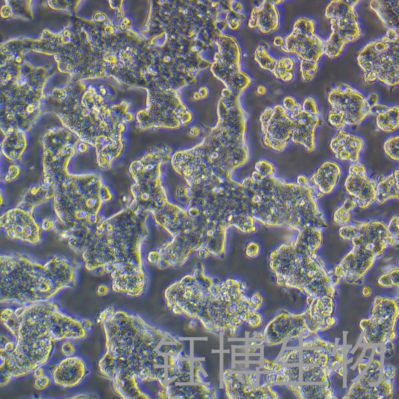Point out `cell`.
Instances as JSON below:
<instances>
[{
  "label": "cell",
  "mask_w": 399,
  "mask_h": 399,
  "mask_svg": "<svg viewBox=\"0 0 399 399\" xmlns=\"http://www.w3.org/2000/svg\"><path fill=\"white\" fill-rule=\"evenodd\" d=\"M295 61L289 56H284L277 60V68L275 76L284 82H289L295 77Z\"/></svg>",
  "instance_id": "21"
},
{
  "label": "cell",
  "mask_w": 399,
  "mask_h": 399,
  "mask_svg": "<svg viewBox=\"0 0 399 399\" xmlns=\"http://www.w3.org/2000/svg\"><path fill=\"white\" fill-rule=\"evenodd\" d=\"M397 336V334L396 331L393 330L388 334L387 341H393V340H395Z\"/></svg>",
  "instance_id": "46"
},
{
  "label": "cell",
  "mask_w": 399,
  "mask_h": 399,
  "mask_svg": "<svg viewBox=\"0 0 399 399\" xmlns=\"http://www.w3.org/2000/svg\"><path fill=\"white\" fill-rule=\"evenodd\" d=\"M384 358L392 357L395 353V345L392 341H386L384 344Z\"/></svg>",
  "instance_id": "35"
},
{
  "label": "cell",
  "mask_w": 399,
  "mask_h": 399,
  "mask_svg": "<svg viewBox=\"0 0 399 399\" xmlns=\"http://www.w3.org/2000/svg\"><path fill=\"white\" fill-rule=\"evenodd\" d=\"M104 186L102 178L97 173H68L56 185L55 205L96 207L101 203Z\"/></svg>",
  "instance_id": "6"
},
{
  "label": "cell",
  "mask_w": 399,
  "mask_h": 399,
  "mask_svg": "<svg viewBox=\"0 0 399 399\" xmlns=\"http://www.w3.org/2000/svg\"><path fill=\"white\" fill-rule=\"evenodd\" d=\"M231 94V90L228 88L224 89L221 92V95L224 97H227Z\"/></svg>",
  "instance_id": "49"
},
{
  "label": "cell",
  "mask_w": 399,
  "mask_h": 399,
  "mask_svg": "<svg viewBox=\"0 0 399 399\" xmlns=\"http://www.w3.org/2000/svg\"><path fill=\"white\" fill-rule=\"evenodd\" d=\"M327 100L331 109L344 115L346 125H358L371 114L366 97L346 83L331 88L328 93Z\"/></svg>",
  "instance_id": "8"
},
{
  "label": "cell",
  "mask_w": 399,
  "mask_h": 399,
  "mask_svg": "<svg viewBox=\"0 0 399 399\" xmlns=\"http://www.w3.org/2000/svg\"><path fill=\"white\" fill-rule=\"evenodd\" d=\"M26 133L20 129H12L3 134L1 152L7 160L17 162L22 157L27 146Z\"/></svg>",
  "instance_id": "14"
},
{
  "label": "cell",
  "mask_w": 399,
  "mask_h": 399,
  "mask_svg": "<svg viewBox=\"0 0 399 399\" xmlns=\"http://www.w3.org/2000/svg\"><path fill=\"white\" fill-rule=\"evenodd\" d=\"M294 120L291 141L303 146L309 153L316 148V130L321 122L320 115H314L302 110Z\"/></svg>",
  "instance_id": "13"
},
{
  "label": "cell",
  "mask_w": 399,
  "mask_h": 399,
  "mask_svg": "<svg viewBox=\"0 0 399 399\" xmlns=\"http://www.w3.org/2000/svg\"><path fill=\"white\" fill-rule=\"evenodd\" d=\"M327 121L331 126L338 131L343 130L346 126L344 115L333 109L328 113Z\"/></svg>",
  "instance_id": "26"
},
{
  "label": "cell",
  "mask_w": 399,
  "mask_h": 399,
  "mask_svg": "<svg viewBox=\"0 0 399 399\" xmlns=\"http://www.w3.org/2000/svg\"><path fill=\"white\" fill-rule=\"evenodd\" d=\"M388 233L390 236L399 238V216L394 215L387 225Z\"/></svg>",
  "instance_id": "29"
},
{
  "label": "cell",
  "mask_w": 399,
  "mask_h": 399,
  "mask_svg": "<svg viewBox=\"0 0 399 399\" xmlns=\"http://www.w3.org/2000/svg\"><path fill=\"white\" fill-rule=\"evenodd\" d=\"M365 146L364 139L341 130L335 134L329 143L330 148L336 158L353 164L359 162Z\"/></svg>",
  "instance_id": "12"
},
{
  "label": "cell",
  "mask_w": 399,
  "mask_h": 399,
  "mask_svg": "<svg viewBox=\"0 0 399 399\" xmlns=\"http://www.w3.org/2000/svg\"><path fill=\"white\" fill-rule=\"evenodd\" d=\"M61 352L65 357L73 356L76 352V345L72 342L67 341L61 345Z\"/></svg>",
  "instance_id": "33"
},
{
  "label": "cell",
  "mask_w": 399,
  "mask_h": 399,
  "mask_svg": "<svg viewBox=\"0 0 399 399\" xmlns=\"http://www.w3.org/2000/svg\"><path fill=\"white\" fill-rule=\"evenodd\" d=\"M399 107L398 105L389 106L385 113L376 117V124L379 129L385 133H392L399 128Z\"/></svg>",
  "instance_id": "20"
},
{
  "label": "cell",
  "mask_w": 399,
  "mask_h": 399,
  "mask_svg": "<svg viewBox=\"0 0 399 399\" xmlns=\"http://www.w3.org/2000/svg\"><path fill=\"white\" fill-rule=\"evenodd\" d=\"M368 6L388 29L399 31V0H373Z\"/></svg>",
  "instance_id": "15"
},
{
  "label": "cell",
  "mask_w": 399,
  "mask_h": 399,
  "mask_svg": "<svg viewBox=\"0 0 399 399\" xmlns=\"http://www.w3.org/2000/svg\"><path fill=\"white\" fill-rule=\"evenodd\" d=\"M399 137L394 136L387 139L383 144V149L387 156L394 161H399Z\"/></svg>",
  "instance_id": "25"
},
{
  "label": "cell",
  "mask_w": 399,
  "mask_h": 399,
  "mask_svg": "<svg viewBox=\"0 0 399 399\" xmlns=\"http://www.w3.org/2000/svg\"><path fill=\"white\" fill-rule=\"evenodd\" d=\"M396 367L392 364H387L383 366L382 373V377L388 379L392 380L396 376Z\"/></svg>",
  "instance_id": "34"
},
{
  "label": "cell",
  "mask_w": 399,
  "mask_h": 399,
  "mask_svg": "<svg viewBox=\"0 0 399 399\" xmlns=\"http://www.w3.org/2000/svg\"><path fill=\"white\" fill-rule=\"evenodd\" d=\"M322 229L308 227L300 231L294 245L283 248V277L288 285L312 298H333L335 288L323 261L317 255L323 243Z\"/></svg>",
  "instance_id": "3"
},
{
  "label": "cell",
  "mask_w": 399,
  "mask_h": 399,
  "mask_svg": "<svg viewBox=\"0 0 399 399\" xmlns=\"http://www.w3.org/2000/svg\"><path fill=\"white\" fill-rule=\"evenodd\" d=\"M52 379L50 373H47L43 376L36 378L34 382V386L38 390H44L47 389L52 383Z\"/></svg>",
  "instance_id": "28"
},
{
  "label": "cell",
  "mask_w": 399,
  "mask_h": 399,
  "mask_svg": "<svg viewBox=\"0 0 399 399\" xmlns=\"http://www.w3.org/2000/svg\"><path fill=\"white\" fill-rule=\"evenodd\" d=\"M33 377L36 379L41 377L45 375L46 372L44 370V368H42V366L36 368L33 372Z\"/></svg>",
  "instance_id": "39"
},
{
  "label": "cell",
  "mask_w": 399,
  "mask_h": 399,
  "mask_svg": "<svg viewBox=\"0 0 399 399\" xmlns=\"http://www.w3.org/2000/svg\"><path fill=\"white\" fill-rule=\"evenodd\" d=\"M319 63L306 60H300V71L302 80L308 82L313 80L319 70Z\"/></svg>",
  "instance_id": "23"
},
{
  "label": "cell",
  "mask_w": 399,
  "mask_h": 399,
  "mask_svg": "<svg viewBox=\"0 0 399 399\" xmlns=\"http://www.w3.org/2000/svg\"><path fill=\"white\" fill-rule=\"evenodd\" d=\"M333 371L339 377H343L345 375V370L344 366L341 365L333 368Z\"/></svg>",
  "instance_id": "40"
},
{
  "label": "cell",
  "mask_w": 399,
  "mask_h": 399,
  "mask_svg": "<svg viewBox=\"0 0 399 399\" xmlns=\"http://www.w3.org/2000/svg\"><path fill=\"white\" fill-rule=\"evenodd\" d=\"M308 179L304 175H299L297 178V184L300 185H305L308 184Z\"/></svg>",
  "instance_id": "41"
},
{
  "label": "cell",
  "mask_w": 399,
  "mask_h": 399,
  "mask_svg": "<svg viewBox=\"0 0 399 399\" xmlns=\"http://www.w3.org/2000/svg\"><path fill=\"white\" fill-rule=\"evenodd\" d=\"M263 176L259 173L257 172H253L252 175V177L255 181L259 182L261 181L263 179Z\"/></svg>",
  "instance_id": "48"
},
{
  "label": "cell",
  "mask_w": 399,
  "mask_h": 399,
  "mask_svg": "<svg viewBox=\"0 0 399 399\" xmlns=\"http://www.w3.org/2000/svg\"><path fill=\"white\" fill-rule=\"evenodd\" d=\"M342 168L334 161L322 163L308 180V184L317 199L332 193L342 175Z\"/></svg>",
  "instance_id": "11"
},
{
  "label": "cell",
  "mask_w": 399,
  "mask_h": 399,
  "mask_svg": "<svg viewBox=\"0 0 399 399\" xmlns=\"http://www.w3.org/2000/svg\"><path fill=\"white\" fill-rule=\"evenodd\" d=\"M399 189V169L397 168L386 177H379L376 201L382 204L389 200L398 199Z\"/></svg>",
  "instance_id": "16"
},
{
  "label": "cell",
  "mask_w": 399,
  "mask_h": 399,
  "mask_svg": "<svg viewBox=\"0 0 399 399\" xmlns=\"http://www.w3.org/2000/svg\"><path fill=\"white\" fill-rule=\"evenodd\" d=\"M315 21L300 17L294 23L291 33L284 39L281 49L298 59L318 62L324 55L326 40L315 32Z\"/></svg>",
  "instance_id": "7"
},
{
  "label": "cell",
  "mask_w": 399,
  "mask_h": 399,
  "mask_svg": "<svg viewBox=\"0 0 399 399\" xmlns=\"http://www.w3.org/2000/svg\"><path fill=\"white\" fill-rule=\"evenodd\" d=\"M399 36L392 39L384 52H379L373 47V40L358 51L356 58L361 68L364 82L372 84L379 81L390 88L397 86L399 82Z\"/></svg>",
  "instance_id": "5"
},
{
  "label": "cell",
  "mask_w": 399,
  "mask_h": 399,
  "mask_svg": "<svg viewBox=\"0 0 399 399\" xmlns=\"http://www.w3.org/2000/svg\"><path fill=\"white\" fill-rule=\"evenodd\" d=\"M0 319L14 344L10 352L0 354L1 387L46 364L57 341L85 339L92 328L88 318L68 315L47 301L5 309Z\"/></svg>",
  "instance_id": "1"
},
{
  "label": "cell",
  "mask_w": 399,
  "mask_h": 399,
  "mask_svg": "<svg viewBox=\"0 0 399 399\" xmlns=\"http://www.w3.org/2000/svg\"><path fill=\"white\" fill-rule=\"evenodd\" d=\"M273 43L277 47H281L284 44V39L280 36H277L274 38Z\"/></svg>",
  "instance_id": "43"
},
{
  "label": "cell",
  "mask_w": 399,
  "mask_h": 399,
  "mask_svg": "<svg viewBox=\"0 0 399 399\" xmlns=\"http://www.w3.org/2000/svg\"><path fill=\"white\" fill-rule=\"evenodd\" d=\"M329 20L331 24V33L325 41L324 55L330 59H334L341 55L347 43L339 33L335 19Z\"/></svg>",
  "instance_id": "18"
},
{
  "label": "cell",
  "mask_w": 399,
  "mask_h": 399,
  "mask_svg": "<svg viewBox=\"0 0 399 399\" xmlns=\"http://www.w3.org/2000/svg\"><path fill=\"white\" fill-rule=\"evenodd\" d=\"M339 234L343 239L351 242L352 248L328 271L335 287L342 278L351 284H362L363 277L388 246L399 247V238L390 236L387 225L378 220L341 227Z\"/></svg>",
  "instance_id": "2"
},
{
  "label": "cell",
  "mask_w": 399,
  "mask_h": 399,
  "mask_svg": "<svg viewBox=\"0 0 399 399\" xmlns=\"http://www.w3.org/2000/svg\"><path fill=\"white\" fill-rule=\"evenodd\" d=\"M356 206L357 203L353 197L346 199L343 203L335 211L333 218L334 221L339 225L348 223L351 217V211Z\"/></svg>",
  "instance_id": "22"
},
{
  "label": "cell",
  "mask_w": 399,
  "mask_h": 399,
  "mask_svg": "<svg viewBox=\"0 0 399 399\" xmlns=\"http://www.w3.org/2000/svg\"><path fill=\"white\" fill-rule=\"evenodd\" d=\"M89 367L79 356L66 357L51 369L52 382L64 388L78 386L89 374Z\"/></svg>",
  "instance_id": "10"
},
{
  "label": "cell",
  "mask_w": 399,
  "mask_h": 399,
  "mask_svg": "<svg viewBox=\"0 0 399 399\" xmlns=\"http://www.w3.org/2000/svg\"><path fill=\"white\" fill-rule=\"evenodd\" d=\"M256 91L260 95H263L266 92V89L265 87L260 85L257 87Z\"/></svg>",
  "instance_id": "47"
},
{
  "label": "cell",
  "mask_w": 399,
  "mask_h": 399,
  "mask_svg": "<svg viewBox=\"0 0 399 399\" xmlns=\"http://www.w3.org/2000/svg\"><path fill=\"white\" fill-rule=\"evenodd\" d=\"M356 10L348 15L335 19L337 29L347 43L358 40L362 34Z\"/></svg>",
  "instance_id": "17"
},
{
  "label": "cell",
  "mask_w": 399,
  "mask_h": 399,
  "mask_svg": "<svg viewBox=\"0 0 399 399\" xmlns=\"http://www.w3.org/2000/svg\"><path fill=\"white\" fill-rule=\"evenodd\" d=\"M374 351L375 355L381 356L382 354V344L377 345L374 348Z\"/></svg>",
  "instance_id": "44"
},
{
  "label": "cell",
  "mask_w": 399,
  "mask_h": 399,
  "mask_svg": "<svg viewBox=\"0 0 399 399\" xmlns=\"http://www.w3.org/2000/svg\"><path fill=\"white\" fill-rule=\"evenodd\" d=\"M379 100V95L375 92L370 93L366 97V100L371 108L378 104Z\"/></svg>",
  "instance_id": "38"
},
{
  "label": "cell",
  "mask_w": 399,
  "mask_h": 399,
  "mask_svg": "<svg viewBox=\"0 0 399 399\" xmlns=\"http://www.w3.org/2000/svg\"><path fill=\"white\" fill-rule=\"evenodd\" d=\"M21 172L20 166L14 164H11L7 169L6 175L4 178V181L9 182L16 179L19 176Z\"/></svg>",
  "instance_id": "31"
},
{
  "label": "cell",
  "mask_w": 399,
  "mask_h": 399,
  "mask_svg": "<svg viewBox=\"0 0 399 399\" xmlns=\"http://www.w3.org/2000/svg\"><path fill=\"white\" fill-rule=\"evenodd\" d=\"M239 16L238 12L234 11H229L227 14V21L231 29H235L240 25L241 20Z\"/></svg>",
  "instance_id": "32"
},
{
  "label": "cell",
  "mask_w": 399,
  "mask_h": 399,
  "mask_svg": "<svg viewBox=\"0 0 399 399\" xmlns=\"http://www.w3.org/2000/svg\"><path fill=\"white\" fill-rule=\"evenodd\" d=\"M399 268L394 266L387 273L380 276L377 281L378 284L383 287L389 288L399 286Z\"/></svg>",
  "instance_id": "24"
},
{
  "label": "cell",
  "mask_w": 399,
  "mask_h": 399,
  "mask_svg": "<svg viewBox=\"0 0 399 399\" xmlns=\"http://www.w3.org/2000/svg\"><path fill=\"white\" fill-rule=\"evenodd\" d=\"M303 111L314 115H320V112L318 105L315 100L311 97H307L304 100L302 105Z\"/></svg>",
  "instance_id": "27"
},
{
  "label": "cell",
  "mask_w": 399,
  "mask_h": 399,
  "mask_svg": "<svg viewBox=\"0 0 399 399\" xmlns=\"http://www.w3.org/2000/svg\"><path fill=\"white\" fill-rule=\"evenodd\" d=\"M360 2V0H332L328 4L325 9V16L330 20L337 19L348 15L356 10V7Z\"/></svg>",
  "instance_id": "19"
},
{
  "label": "cell",
  "mask_w": 399,
  "mask_h": 399,
  "mask_svg": "<svg viewBox=\"0 0 399 399\" xmlns=\"http://www.w3.org/2000/svg\"><path fill=\"white\" fill-rule=\"evenodd\" d=\"M297 103L295 98L291 96L285 97L283 100V107L287 111L293 109Z\"/></svg>",
  "instance_id": "37"
},
{
  "label": "cell",
  "mask_w": 399,
  "mask_h": 399,
  "mask_svg": "<svg viewBox=\"0 0 399 399\" xmlns=\"http://www.w3.org/2000/svg\"><path fill=\"white\" fill-rule=\"evenodd\" d=\"M43 176L40 182L56 186L68 173V167L75 155L80 139L66 128L47 130L41 138Z\"/></svg>",
  "instance_id": "4"
},
{
  "label": "cell",
  "mask_w": 399,
  "mask_h": 399,
  "mask_svg": "<svg viewBox=\"0 0 399 399\" xmlns=\"http://www.w3.org/2000/svg\"><path fill=\"white\" fill-rule=\"evenodd\" d=\"M376 186L377 183L368 176L364 165L358 162L349 167L345 190L355 199L360 208L367 209L376 201Z\"/></svg>",
  "instance_id": "9"
},
{
  "label": "cell",
  "mask_w": 399,
  "mask_h": 399,
  "mask_svg": "<svg viewBox=\"0 0 399 399\" xmlns=\"http://www.w3.org/2000/svg\"><path fill=\"white\" fill-rule=\"evenodd\" d=\"M363 296L365 297H370L372 293L371 288L368 286H364L361 291Z\"/></svg>",
  "instance_id": "42"
},
{
  "label": "cell",
  "mask_w": 399,
  "mask_h": 399,
  "mask_svg": "<svg viewBox=\"0 0 399 399\" xmlns=\"http://www.w3.org/2000/svg\"><path fill=\"white\" fill-rule=\"evenodd\" d=\"M389 108V106L387 105L377 104L371 108V114L376 117L379 115L385 113L388 110Z\"/></svg>",
  "instance_id": "36"
},
{
  "label": "cell",
  "mask_w": 399,
  "mask_h": 399,
  "mask_svg": "<svg viewBox=\"0 0 399 399\" xmlns=\"http://www.w3.org/2000/svg\"><path fill=\"white\" fill-rule=\"evenodd\" d=\"M88 144L82 142V143H79L78 145L77 149L79 150V152L81 153L85 152L88 148V146L87 145Z\"/></svg>",
  "instance_id": "45"
},
{
  "label": "cell",
  "mask_w": 399,
  "mask_h": 399,
  "mask_svg": "<svg viewBox=\"0 0 399 399\" xmlns=\"http://www.w3.org/2000/svg\"><path fill=\"white\" fill-rule=\"evenodd\" d=\"M344 360V350L342 347H339L336 350L334 356L331 357L330 366L332 368H334L341 365Z\"/></svg>",
  "instance_id": "30"
}]
</instances>
